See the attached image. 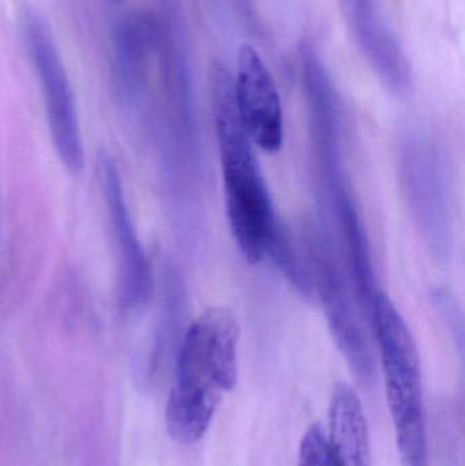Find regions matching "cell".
I'll list each match as a JSON object with an SVG mask.
<instances>
[{
	"instance_id": "cell-1",
	"label": "cell",
	"mask_w": 465,
	"mask_h": 466,
	"mask_svg": "<svg viewBox=\"0 0 465 466\" xmlns=\"http://www.w3.org/2000/svg\"><path fill=\"white\" fill-rule=\"evenodd\" d=\"M239 331L237 318L224 307L202 312L186 331L166 410L167 430L175 442L201 441L221 397L237 385Z\"/></svg>"
},
{
	"instance_id": "cell-2",
	"label": "cell",
	"mask_w": 465,
	"mask_h": 466,
	"mask_svg": "<svg viewBox=\"0 0 465 466\" xmlns=\"http://www.w3.org/2000/svg\"><path fill=\"white\" fill-rule=\"evenodd\" d=\"M210 95L229 228L242 257L256 265L268 257L281 223L276 218L253 141L238 115L234 76L221 63L210 70Z\"/></svg>"
},
{
	"instance_id": "cell-3",
	"label": "cell",
	"mask_w": 465,
	"mask_h": 466,
	"mask_svg": "<svg viewBox=\"0 0 465 466\" xmlns=\"http://www.w3.org/2000/svg\"><path fill=\"white\" fill-rule=\"evenodd\" d=\"M369 323L381 358L401 465L430 466L420 353L414 336L398 307L381 290L371 303Z\"/></svg>"
},
{
	"instance_id": "cell-4",
	"label": "cell",
	"mask_w": 465,
	"mask_h": 466,
	"mask_svg": "<svg viewBox=\"0 0 465 466\" xmlns=\"http://www.w3.org/2000/svg\"><path fill=\"white\" fill-rule=\"evenodd\" d=\"M314 292L324 307L330 333L352 374L363 386L376 380V358L368 336V317L352 287L338 238L318 229L308 249Z\"/></svg>"
},
{
	"instance_id": "cell-5",
	"label": "cell",
	"mask_w": 465,
	"mask_h": 466,
	"mask_svg": "<svg viewBox=\"0 0 465 466\" xmlns=\"http://www.w3.org/2000/svg\"><path fill=\"white\" fill-rule=\"evenodd\" d=\"M21 30L43 93L55 152L66 171L79 174L85 167V150L76 97L51 30L30 10L22 15Z\"/></svg>"
},
{
	"instance_id": "cell-6",
	"label": "cell",
	"mask_w": 465,
	"mask_h": 466,
	"mask_svg": "<svg viewBox=\"0 0 465 466\" xmlns=\"http://www.w3.org/2000/svg\"><path fill=\"white\" fill-rule=\"evenodd\" d=\"M399 163L404 194L426 246L440 260L452 254L453 218L450 186L441 155L423 134L401 139Z\"/></svg>"
},
{
	"instance_id": "cell-7",
	"label": "cell",
	"mask_w": 465,
	"mask_h": 466,
	"mask_svg": "<svg viewBox=\"0 0 465 466\" xmlns=\"http://www.w3.org/2000/svg\"><path fill=\"white\" fill-rule=\"evenodd\" d=\"M158 71L180 152L193 161L198 153V119L185 22L177 0H160Z\"/></svg>"
},
{
	"instance_id": "cell-8",
	"label": "cell",
	"mask_w": 465,
	"mask_h": 466,
	"mask_svg": "<svg viewBox=\"0 0 465 466\" xmlns=\"http://www.w3.org/2000/svg\"><path fill=\"white\" fill-rule=\"evenodd\" d=\"M234 89L238 115L253 144L270 155L278 153L284 144L280 93L261 55L250 44L240 46Z\"/></svg>"
},
{
	"instance_id": "cell-9",
	"label": "cell",
	"mask_w": 465,
	"mask_h": 466,
	"mask_svg": "<svg viewBox=\"0 0 465 466\" xmlns=\"http://www.w3.org/2000/svg\"><path fill=\"white\" fill-rule=\"evenodd\" d=\"M98 168L106 210L119 255L120 293L123 304L128 309L136 311L147 307L152 299L155 287L152 266L131 220L119 169L114 158L108 155L101 156Z\"/></svg>"
},
{
	"instance_id": "cell-10",
	"label": "cell",
	"mask_w": 465,
	"mask_h": 466,
	"mask_svg": "<svg viewBox=\"0 0 465 466\" xmlns=\"http://www.w3.org/2000/svg\"><path fill=\"white\" fill-rule=\"evenodd\" d=\"M161 26L157 15L145 11L125 14L112 29V78L128 106L141 101L157 62Z\"/></svg>"
},
{
	"instance_id": "cell-11",
	"label": "cell",
	"mask_w": 465,
	"mask_h": 466,
	"mask_svg": "<svg viewBox=\"0 0 465 466\" xmlns=\"http://www.w3.org/2000/svg\"><path fill=\"white\" fill-rule=\"evenodd\" d=\"M339 5L352 37L382 84L395 95H407L411 66L385 21L379 0H339Z\"/></svg>"
},
{
	"instance_id": "cell-12",
	"label": "cell",
	"mask_w": 465,
	"mask_h": 466,
	"mask_svg": "<svg viewBox=\"0 0 465 466\" xmlns=\"http://www.w3.org/2000/svg\"><path fill=\"white\" fill-rule=\"evenodd\" d=\"M329 442L332 466L370 465L368 421L357 391L338 383L329 410Z\"/></svg>"
},
{
	"instance_id": "cell-13",
	"label": "cell",
	"mask_w": 465,
	"mask_h": 466,
	"mask_svg": "<svg viewBox=\"0 0 465 466\" xmlns=\"http://www.w3.org/2000/svg\"><path fill=\"white\" fill-rule=\"evenodd\" d=\"M298 466H332L329 442L319 424H313L306 431L300 442Z\"/></svg>"
},
{
	"instance_id": "cell-14",
	"label": "cell",
	"mask_w": 465,
	"mask_h": 466,
	"mask_svg": "<svg viewBox=\"0 0 465 466\" xmlns=\"http://www.w3.org/2000/svg\"><path fill=\"white\" fill-rule=\"evenodd\" d=\"M240 13L245 16L246 21L250 22L253 26L258 25V18H257L256 2L254 0H238Z\"/></svg>"
},
{
	"instance_id": "cell-15",
	"label": "cell",
	"mask_w": 465,
	"mask_h": 466,
	"mask_svg": "<svg viewBox=\"0 0 465 466\" xmlns=\"http://www.w3.org/2000/svg\"><path fill=\"white\" fill-rule=\"evenodd\" d=\"M109 2L116 3V5H120V3L126 2V0H109Z\"/></svg>"
}]
</instances>
